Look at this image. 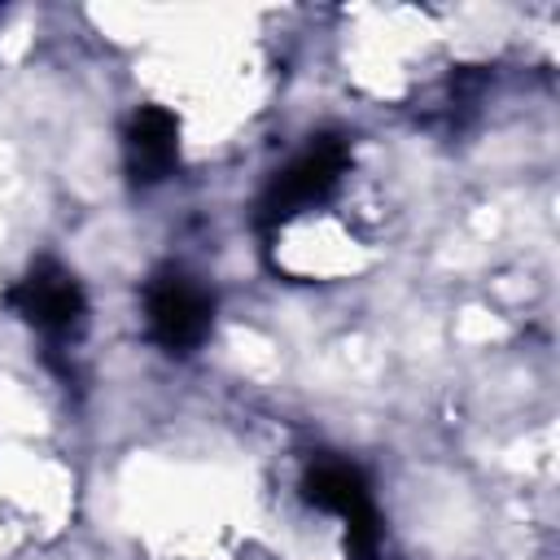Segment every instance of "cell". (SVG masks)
<instances>
[{"label":"cell","instance_id":"cell-1","mask_svg":"<svg viewBox=\"0 0 560 560\" xmlns=\"http://www.w3.org/2000/svg\"><path fill=\"white\" fill-rule=\"evenodd\" d=\"M153 324L166 341H192L206 328V302L188 284H166L153 293Z\"/></svg>","mask_w":560,"mask_h":560}]
</instances>
